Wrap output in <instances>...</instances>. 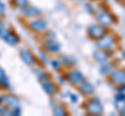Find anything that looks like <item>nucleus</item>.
Wrapping results in <instances>:
<instances>
[{"label": "nucleus", "mask_w": 125, "mask_h": 116, "mask_svg": "<svg viewBox=\"0 0 125 116\" xmlns=\"http://www.w3.org/2000/svg\"><path fill=\"white\" fill-rule=\"evenodd\" d=\"M69 81L73 84H77V83H81V81L83 80V76L80 72H73L69 75L68 77Z\"/></svg>", "instance_id": "obj_4"}, {"label": "nucleus", "mask_w": 125, "mask_h": 116, "mask_svg": "<svg viewBox=\"0 0 125 116\" xmlns=\"http://www.w3.org/2000/svg\"><path fill=\"white\" fill-rule=\"evenodd\" d=\"M119 91H120V92L125 91V85H122V87H120V88H119Z\"/></svg>", "instance_id": "obj_14"}, {"label": "nucleus", "mask_w": 125, "mask_h": 116, "mask_svg": "<svg viewBox=\"0 0 125 116\" xmlns=\"http://www.w3.org/2000/svg\"><path fill=\"white\" fill-rule=\"evenodd\" d=\"M112 69L111 65H102V67L100 68V72L102 73V74H106L107 72H109Z\"/></svg>", "instance_id": "obj_9"}, {"label": "nucleus", "mask_w": 125, "mask_h": 116, "mask_svg": "<svg viewBox=\"0 0 125 116\" xmlns=\"http://www.w3.org/2000/svg\"><path fill=\"white\" fill-rule=\"evenodd\" d=\"M111 79L114 81L115 83H119V84H123L125 82V71L122 69H118L112 73L111 75Z\"/></svg>", "instance_id": "obj_3"}, {"label": "nucleus", "mask_w": 125, "mask_h": 116, "mask_svg": "<svg viewBox=\"0 0 125 116\" xmlns=\"http://www.w3.org/2000/svg\"><path fill=\"white\" fill-rule=\"evenodd\" d=\"M116 99H117V100H124L125 99V94L121 93V94L116 95Z\"/></svg>", "instance_id": "obj_12"}, {"label": "nucleus", "mask_w": 125, "mask_h": 116, "mask_svg": "<svg viewBox=\"0 0 125 116\" xmlns=\"http://www.w3.org/2000/svg\"><path fill=\"white\" fill-rule=\"evenodd\" d=\"M80 91L83 92V94H91V93H93V91H94V86L91 83L84 82V83L81 84Z\"/></svg>", "instance_id": "obj_7"}, {"label": "nucleus", "mask_w": 125, "mask_h": 116, "mask_svg": "<svg viewBox=\"0 0 125 116\" xmlns=\"http://www.w3.org/2000/svg\"><path fill=\"white\" fill-rule=\"evenodd\" d=\"M123 55H124V58H125V51L123 52Z\"/></svg>", "instance_id": "obj_15"}, {"label": "nucleus", "mask_w": 125, "mask_h": 116, "mask_svg": "<svg viewBox=\"0 0 125 116\" xmlns=\"http://www.w3.org/2000/svg\"><path fill=\"white\" fill-rule=\"evenodd\" d=\"M98 21H99L102 25L107 26V25H111V24H112L113 19H112V17L109 16L107 13H101L99 16H98Z\"/></svg>", "instance_id": "obj_5"}, {"label": "nucleus", "mask_w": 125, "mask_h": 116, "mask_svg": "<svg viewBox=\"0 0 125 116\" xmlns=\"http://www.w3.org/2000/svg\"><path fill=\"white\" fill-rule=\"evenodd\" d=\"M47 91H48L49 93H53V92H54V87L48 84V85H47Z\"/></svg>", "instance_id": "obj_11"}, {"label": "nucleus", "mask_w": 125, "mask_h": 116, "mask_svg": "<svg viewBox=\"0 0 125 116\" xmlns=\"http://www.w3.org/2000/svg\"><path fill=\"white\" fill-rule=\"evenodd\" d=\"M113 44V38L111 36H106V37H104L102 38L101 41H99L98 42H97V45L99 46V47L101 48H108V47H111V45Z\"/></svg>", "instance_id": "obj_8"}, {"label": "nucleus", "mask_w": 125, "mask_h": 116, "mask_svg": "<svg viewBox=\"0 0 125 116\" xmlns=\"http://www.w3.org/2000/svg\"><path fill=\"white\" fill-rule=\"evenodd\" d=\"M94 58L97 61H99V62H105V61H107V55L102 50H96L94 52Z\"/></svg>", "instance_id": "obj_6"}, {"label": "nucleus", "mask_w": 125, "mask_h": 116, "mask_svg": "<svg viewBox=\"0 0 125 116\" xmlns=\"http://www.w3.org/2000/svg\"><path fill=\"white\" fill-rule=\"evenodd\" d=\"M71 99H72V102L73 103H76L77 102V98H76L75 94H71Z\"/></svg>", "instance_id": "obj_13"}, {"label": "nucleus", "mask_w": 125, "mask_h": 116, "mask_svg": "<svg viewBox=\"0 0 125 116\" xmlns=\"http://www.w3.org/2000/svg\"><path fill=\"white\" fill-rule=\"evenodd\" d=\"M87 110L89 113H92V114H101L103 112V108L98 99H93L92 102L89 103Z\"/></svg>", "instance_id": "obj_1"}, {"label": "nucleus", "mask_w": 125, "mask_h": 116, "mask_svg": "<svg viewBox=\"0 0 125 116\" xmlns=\"http://www.w3.org/2000/svg\"><path fill=\"white\" fill-rule=\"evenodd\" d=\"M120 106H121V107H119L120 113H121V114H124V115H125V103L120 104Z\"/></svg>", "instance_id": "obj_10"}, {"label": "nucleus", "mask_w": 125, "mask_h": 116, "mask_svg": "<svg viewBox=\"0 0 125 116\" xmlns=\"http://www.w3.org/2000/svg\"><path fill=\"white\" fill-rule=\"evenodd\" d=\"M89 34L91 35L93 38H100L104 35V28L99 25H93L89 28Z\"/></svg>", "instance_id": "obj_2"}]
</instances>
